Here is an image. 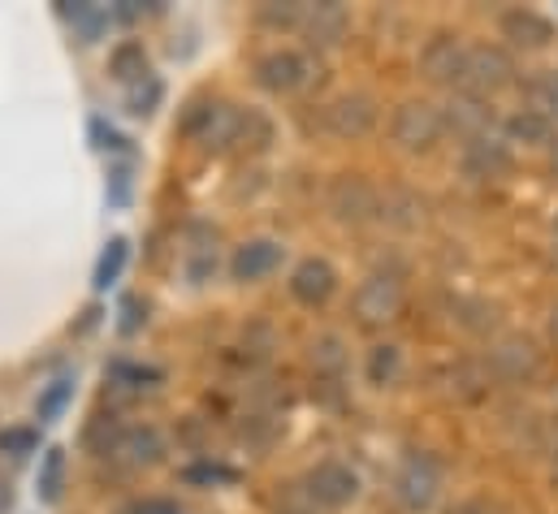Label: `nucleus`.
<instances>
[{
	"label": "nucleus",
	"mask_w": 558,
	"mask_h": 514,
	"mask_svg": "<svg viewBox=\"0 0 558 514\" xmlns=\"http://www.w3.org/2000/svg\"><path fill=\"white\" fill-rule=\"evenodd\" d=\"M256 83L269 96H299V91H312V87L325 83V65H320L316 52L274 48V52H260L256 57Z\"/></svg>",
	"instance_id": "obj_1"
},
{
	"label": "nucleus",
	"mask_w": 558,
	"mask_h": 514,
	"mask_svg": "<svg viewBox=\"0 0 558 514\" xmlns=\"http://www.w3.org/2000/svg\"><path fill=\"white\" fill-rule=\"evenodd\" d=\"M403 303H408V285L399 272H368L360 281V290L351 294V311L364 329H381V325L399 320Z\"/></svg>",
	"instance_id": "obj_2"
},
{
	"label": "nucleus",
	"mask_w": 558,
	"mask_h": 514,
	"mask_svg": "<svg viewBox=\"0 0 558 514\" xmlns=\"http://www.w3.org/2000/svg\"><path fill=\"white\" fill-rule=\"evenodd\" d=\"M515 83V61L502 44H476L468 48V65H463V78H459V91H472L481 100H489L494 91L511 87Z\"/></svg>",
	"instance_id": "obj_3"
},
{
	"label": "nucleus",
	"mask_w": 558,
	"mask_h": 514,
	"mask_svg": "<svg viewBox=\"0 0 558 514\" xmlns=\"http://www.w3.org/2000/svg\"><path fill=\"white\" fill-rule=\"evenodd\" d=\"M441 134H446V118H441L437 105H428V100H408V105L395 109L390 138H395L403 151H412V156L433 151V147L441 143Z\"/></svg>",
	"instance_id": "obj_4"
},
{
	"label": "nucleus",
	"mask_w": 558,
	"mask_h": 514,
	"mask_svg": "<svg viewBox=\"0 0 558 514\" xmlns=\"http://www.w3.org/2000/svg\"><path fill=\"white\" fill-rule=\"evenodd\" d=\"M329 212L342 225H364V221L381 217V191L364 173H338L329 182Z\"/></svg>",
	"instance_id": "obj_5"
},
{
	"label": "nucleus",
	"mask_w": 558,
	"mask_h": 514,
	"mask_svg": "<svg viewBox=\"0 0 558 514\" xmlns=\"http://www.w3.org/2000/svg\"><path fill=\"white\" fill-rule=\"evenodd\" d=\"M463 65H468V44L459 30H437L420 48V78L433 87H459Z\"/></svg>",
	"instance_id": "obj_6"
},
{
	"label": "nucleus",
	"mask_w": 558,
	"mask_h": 514,
	"mask_svg": "<svg viewBox=\"0 0 558 514\" xmlns=\"http://www.w3.org/2000/svg\"><path fill=\"white\" fill-rule=\"evenodd\" d=\"M303 493H307V502H316L325 511H342V506H351L360 498V476H355V467H347L338 458H325V463H316L307 472Z\"/></svg>",
	"instance_id": "obj_7"
},
{
	"label": "nucleus",
	"mask_w": 558,
	"mask_h": 514,
	"mask_svg": "<svg viewBox=\"0 0 558 514\" xmlns=\"http://www.w3.org/2000/svg\"><path fill=\"white\" fill-rule=\"evenodd\" d=\"M377 118H381V109H377V100L368 91H347V96L325 105L320 126L329 130L333 138H364V134H373Z\"/></svg>",
	"instance_id": "obj_8"
},
{
	"label": "nucleus",
	"mask_w": 558,
	"mask_h": 514,
	"mask_svg": "<svg viewBox=\"0 0 558 514\" xmlns=\"http://www.w3.org/2000/svg\"><path fill=\"white\" fill-rule=\"evenodd\" d=\"M489 372H494L498 381H511V386L533 381V377L542 372V351H537V342H533L529 333H507V338H498L494 351H489Z\"/></svg>",
	"instance_id": "obj_9"
},
{
	"label": "nucleus",
	"mask_w": 558,
	"mask_h": 514,
	"mask_svg": "<svg viewBox=\"0 0 558 514\" xmlns=\"http://www.w3.org/2000/svg\"><path fill=\"white\" fill-rule=\"evenodd\" d=\"M498 35L511 48H520V52H546L555 44V22L546 13H537V9L515 4V9H502L498 13Z\"/></svg>",
	"instance_id": "obj_10"
},
{
	"label": "nucleus",
	"mask_w": 558,
	"mask_h": 514,
	"mask_svg": "<svg viewBox=\"0 0 558 514\" xmlns=\"http://www.w3.org/2000/svg\"><path fill=\"white\" fill-rule=\"evenodd\" d=\"M338 294V268L325 256H307L290 268V298L303 307H325Z\"/></svg>",
	"instance_id": "obj_11"
},
{
	"label": "nucleus",
	"mask_w": 558,
	"mask_h": 514,
	"mask_svg": "<svg viewBox=\"0 0 558 514\" xmlns=\"http://www.w3.org/2000/svg\"><path fill=\"white\" fill-rule=\"evenodd\" d=\"M347 30H351L347 4L325 0V4H307V17H303V30H299V35L307 39L312 52H325V48H338V44L347 39Z\"/></svg>",
	"instance_id": "obj_12"
},
{
	"label": "nucleus",
	"mask_w": 558,
	"mask_h": 514,
	"mask_svg": "<svg viewBox=\"0 0 558 514\" xmlns=\"http://www.w3.org/2000/svg\"><path fill=\"white\" fill-rule=\"evenodd\" d=\"M281 259H286V247H281L278 238H247V243L234 252V259H230V277H234L239 285L265 281V277L278 272Z\"/></svg>",
	"instance_id": "obj_13"
},
{
	"label": "nucleus",
	"mask_w": 558,
	"mask_h": 514,
	"mask_svg": "<svg viewBox=\"0 0 558 514\" xmlns=\"http://www.w3.org/2000/svg\"><path fill=\"white\" fill-rule=\"evenodd\" d=\"M441 118H446V130L459 134L463 143H472L481 134H494V109H489V100H481L472 91H454L450 105L441 109Z\"/></svg>",
	"instance_id": "obj_14"
},
{
	"label": "nucleus",
	"mask_w": 558,
	"mask_h": 514,
	"mask_svg": "<svg viewBox=\"0 0 558 514\" xmlns=\"http://www.w3.org/2000/svg\"><path fill=\"white\" fill-rule=\"evenodd\" d=\"M437 485H441L437 467H433L428 458H420V454H412V458L399 467V476H395V493H399V502H403L408 511H428V506L437 502Z\"/></svg>",
	"instance_id": "obj_15"
},
{
	"label": "nucleus",
	"mask_w": 558,
	"mask_h": 514,
	"mask_svg": "<svg viewBox=\"0 0 558 514\" xmlns=\"http://www.w3.org/2000/svg\"><path fill=\"white\" fill-rule=\"evenodd\" d=\"M463 173L476 182H498L511 173V147L494 134H481L472 143H463Z\"/></svg>",
	"instance_id": "obj_16"
},
{
	"label": "nucleus",
	"mask_w": 558,
	"mask_h": 514,
	"mask_svg": "<svg viewBox=\"0 0 558 514\" xmlns=\"http://www.w3.org/2000/svg\"><path fill=\"white\" fill-rule=\"evenodd\" d=\"M347 364H351V351H347V342H342L338 333H320V338L307 342V368H312V377H316L320 386L342 381Z\"/></svg>",
	"instance_id": "obj_17"
},
{
	"label": "nucleus",
	"mask_w": 558,
	"mask_h": 514,
	"mask_svg": "<svg viewBox=\"0 0 558 514\" xmlns=\"http://www.w3.org/2000/svg\"><path fill=\"white\" fill-rule=\"evenodd\" d=\"M113 458H122L131 472L156 467V463L165 458V432H160L156 424H135V428H126V437H122V445H118Z\"/></svg>",
	"instance_id": "obj_18"
},
{
	"label": "nucleus",
	"mask_w": 558,
	"mask_h": 514,
	"mask_svg": "<svg viewBox=\"0 0 558 514\" xmlns=\"http://www.w3.org/2000/svg\"><path fill=\"white\" fill-rule=\"evenodd\" d=\"M151 74V61H147V48L143 39H122L113 52H109V78L122 83V87H135Z\"/></svg>",
	"instance_id": "obj_19"
},
{
	"label": "nucleus",
	"mask_w": 558,
	"mask_h": 514,
	"mask_svg": "<svg viewBox=\"0 0 558 514\" xmlns=\"http://www.w3.org/2000/svg\"><path fill=\"white\" fill-rule=\"evenodd\" d=\"M126 264H131V238L113 234V238L105 243L100 259H96V268H92V290H96V294H105L109 285H118V281H122V272H126Z\"/></svg>",
	"instance_id": "obj_20"
},
{
	"label": "nucleus",
	"mask_w": 558,
	"mask_h": 514,
	"mask_svg": "<svg viewBox=\"0 0 558 514\" xmlns=\"http://www.w3.org/2000/svg\"><path fill=\"white\" fill-rule=\"evenodd\" d=\"M61 17L70 22V30H74V39H78V44H96V39L109 30V13H105L100 4H92V0L61 4Z\"/></svg>",
	"instance_id": "obj_21"
},
{
	"label": "nucleus",
	"mask_w": 558,
	"mask_h": 514,
	"mask_svg": "<svg viewBox=\"0 0 558 514\" xmlns=\"http://www.w3.org/2000/svg\"><path fill=\"white\" fill-rule=\"evenodd\" d=\"M122 437H126V424L109 411V415H96L87 428H83V445H87V454H96V458H113L118 454V445H122Z\"/></svg>",
	"instance_id": "obj_22"
},
{
	"label": "nucleus",
	"mask_w": 558,
	"mask_h": 514,
	"mask_svg": "<svg viewBox=\"0 0 558 514\" xmlns=\"http://www.w3.org/2000/svg\"><path fill=\"white\" fill-rule=\"evenodd\" d=\"M35 493H39V502H48V506L61 502V493H65V450H61V445H48V450L39 454Z\"/></svg>",
	"instance_id": "obj_23"
},
{
	"label": "nucleus",
	"mask_w": 558,
	"mask_h": 514,
	"mask_svg": "<svg viewBox=\"0 0 558 514\" xmlns=\"http://www.w3.org/2000/svg\"><path fill=\"white\" fill-rule=\"evenodd\" d=\"M274 138H278V126H274V118L265 109H243V118H239V143L234 147H243L252 156H265L274 147Z\"/></svg>",
	"instance_id": "obj_24"
},
{
	"label": "nucleus",
	"mask_w": 558,
	"mask_h": 514,
	"mask_svg": "<svg viewBox=\"0 0 558 514\" xmlns=\"http://www.w3.org/2000/svg\"><path fill=\"white\" fill-rule=\"evenodd\" d=\"M303 17H307V4H299V0H265V4H256V26H265L274 35L303 30Z\"/></svg>",
	"instance_id": "obj_25"
},
{
	"label": "nucleus",
	"mask_w": 558,
	"mask_h": 514,
	"mask_svg": "<svg viewBox=\"0 0 558 514\" xmlns=\"http://www.w3.org/2000/svg\"><path fill=\"white\" fill-rule=\"evenodd\" d=\"M217 105H221V100H213V96H191V100L182 105V113H178V138L199 143L204 130L213 126V118H217Z\"/></svg>",
	"instance_id": "obj_26"
},
{
	"label": "nucleus",
	"mask_w": 558,
	"mask_h": 514,
	"mask_svg": "<svg viewBox=\"0 0 558 514\" xmlns=\"http://www.w3.org/2000/svg\"><path fill=\"white\" fill-rule=\"evenodd\" d=\"M70 402H74V377H57V381H48V386L39 389V397H35V419H39V424H57V419L70 411Z\"/></svg>",
	"instance_id": "obj_27"
},
{
	"label": "nucleus",
	"mask_w": 558,
	"mask_h": 514,
	"mask_svg": "<svg viewBox=\"0 0 558 514\" xmlns=\"http://www.w3.org/2000/svg\"><path fill=\"white\" fill-rule=\"evenodd\" d=\"M368 386L386 389L399 381V372H403V351L395 346V342H377L373 351H368Z\"/></svg>",
	"instance_id": "obj_28"
},
{
	"label": "nucleus",
	"mask_w": 558,
	"mask_h": 514,
	"mask_svg": "<svg viewBox=\"0 0 558 514\" xmlns=\"http://www.w3.org/2000/svg\"><path fill=\"white\" fill-rule=\"evenodd\" d=\"M239 118H243V109L217 105V118H213V126L204 130L199 147H204V151H230V147L239 143Z\"/></svg>",
	"instance_id": "obj_29"
},
{
	"label": "nucleus",
	"mask_w": 558,
	"mask_h": 514,
	"mask_svg": "<svg viewBox=\"0 0 558 514\" xmlns=\"http://www.w3.org/2000/svg\"><path fill=\"white\" fill-rule=\"evenodd\" d=\"M507 134H511V143H550L555 126H550V118L542 109H515L507 118Z\"/></svg>",
	"instance_id": "obj_30"
},
{
	"label": "nucleus",
	"mask_w": 558,
	"mask_h": 514,
	"mask_svg": "<svg viewBox=\"0 0 558 514\" xmlns=\"http://www.w3.org/2000/svg\"><path fill=\"white\" fill-rule=\"evenodd\" d=\"M160 105H165V83H160L156 74H147L143 83L126 87V113H131V118H151Z\"/></svg>",
	"instance_id": "obj_31"
},
{
	"label": "nucleus",
	"mask_w": 558,
	"mask_h": 514,
	"mask_svg": "<svg viewBox=\"0 0 558 514\" xmlns=\"http://www.w3.org/2000/svg\"><path fill=\"white\" fill-rule=\"evenodd\" d=\"M234 480H239V472H234V467H226V463H217V458H199V463L182 467V485H195V489L234 485Z\"/></svg>",
	"instance_id": "obj_32"
},
{
	"label": "nucleus",
	"mask_w": 558,
	"mask_h": 514,
	"mask_svg": "<svg viewBox=\"0 0 558 514\" xmlns=\"http://www.w3.org/2000/svg\"><path fill=\"white\" fill-rule=\"evenodd\" d=\"M109 377H113V386H126V389H156L165 381L160 368H151V364H131V359H118V364L109 368Z\"/></svg>",
	"instance_id": "obj_33"
},
{
	"label": "nucleus",
	"mask_w": 558,
	"mask_h": 514,
	"mask_svg": "<svg viewBox=\"0 0 558 514\" xmlns=\"http://www.w3.org/2000/svg\"><path fill=\"white\" fill-rule=\"evenodd\" d=\"M381 217H390L395 225H420V217H424V204H420L412 191H395V195H386L381 199Z\"/></svg>",
	"instance_id": "obj_34"
},
{
	"label": "nucleus",
	"mask_w": 558,
	"mask_h": 514,
	"mask_svg": "<svg viewBox=\"0 0 558 514\" xmlns=\"http://www.w3.org/2000/svg\"><path fill=\"white\" fill-rule=\"evenodd\" d=\"M35 450H39V432H35V428L17 424V428H4V432H0V454H4V458L17 463V458H31Z\"/></svg>",
	"instance_id": "obj_35"
},
{
	"label": "nucleus",
	"mask_w": 558,
	"mask_h": 514,
	"mask_svg": "<svg viewBox=\"0 0 558 514\" xmlns=\"http://www.w3.org/2000/svg\"><path fill=\"white\" fill-rule=\"evenodd\" d=\"M529 109H542L546 118H550V113L558 118V70L555 74H542V78L533 83V105H529Z\"/></svg>",
	"instance_id": "obj_36"
},
{
	"label": "nucleus",
	"mask_w": 558,
	"mask_h": 514,
	"mask_svg": "<svg viewBox=\"0 0 558 514\" xmlns=\"http://www.w3.org/2000/svg\"><path fill=\"white\" fill-rule=\"evenodd\" d=\"M92 138H96V147L100 151H131V138H122L113 126H105L100 118H92Z\"/></svg>",
	"instance_id": "obj_37"
},
{
	"label": "nucleus",
	"mask_w": 558,
	"mask_h": 514,
	"mask_svg": "<svg viewBox=\"0 0 558 514\" xmlns=\"http://www.w3.org/2000/svg\"><path fill=\"white\" fill-rule=\"evenodd\" d=\"M109 199H113L118 208L131 199V164H118V169L109 173Z\"/></svg>",
	"instance_id": "obj_38"
},
{
	"label": "nucleus",
	"mask_w": 558,
	"mask_h": 514,
	"mask_svg": "<svg viewBox=\"0 0 558 514\" xmlns=\"http://www.w3.org/2000/svg\"><path fill=\"white\" fill-rule=\"evenodd\" d=\"M122 316H126V320H122V333H126V338H131V333H140L143 325H147V303L126 298V303H122Z\"/></svg>",
	"instance_id": "obj_39"
},
{
	"label": "nucleus",
	"mask_w": 558,
	"mask_h": 514,
	"mask_svg": "<svg viewBox=\"0 0 558 514\" xmlns=\"http://www.w3.org/2000/svg\"><path fill=\"white\" fill-rule=\"evenodd\" d=\"M126 514H182V506L169 502V498H143V502H135Z\"/></svg>",
	"instance_id": "obj_40"
},
{
	"label": "nucleus",
	"mask_w": 558,
	"mask_h": 514,
	"mask_svg": "<svg viewBox=\"0 0 558 514\" xmlns=\"http://www.w3.org/2000/svg\"><path fill=\"white\" fill-rule=\"evenodd\" d=\"M13 511V485L0 476V514H9Z\"/></svg>",
	"instance_id": "obj_41"
},
{
	"label": "nucleus",
	"mask_w": 558,
	"mask_h": 514,
	"mask_svg": "<svg viewBox=\"0 0 558 514\" xmlns=\"http://www.w3.org/2000/svg\"><path fill=\"white\" fill-rule=\"evenodd\" d=\"M550 164H555V173H558V134L550 138Z\"/></svg>",
	"instance_id": "obj_42"
},
{
	"label": "nucleus",
	"mask_w": 558,
	"mask_h": 514,
	"mask_svg": "<svg viewBox=\"0 0 558 514\" xmlns=\"http://www.w3.org/2000/svg\"><path fill=\"white\" fill-rule=\"evenodd\" d=\"M550 338H555V342H558V307H555V311H550Z\"/></svg>",
	"instance_id": "obj_43"
},
{
	"label": "nucleus",
	"mask_w": 558,
	"mask_h": 514,
	"mask_svg": "<svg viewBox=\"0 0 558 514\" xmlns=\"http://www.w3.org/2000/svg\"><path fill=\"white\" fill-rule=\"evenodd\" d=\"M550 476H555V485H558V445H555V458H550Z\"/></svg>",
	"instance_id": "obj_44"
},
{
	"label": "nucleus",
	"mask_w": 558,
	"mask_h": 514,
	"mask_svg": "<svg viewBox=\"0 0 558 514\" xmlns=\"http://www.w3.org/2000/svg\"><path fill=\"white\" fill-rule=\"evenodd\" d=\"M555 225H558V221H555Z\"/></svg>",
	"instance_id": "obj_45"
}]
</instances>
